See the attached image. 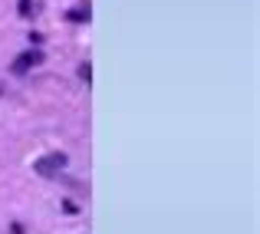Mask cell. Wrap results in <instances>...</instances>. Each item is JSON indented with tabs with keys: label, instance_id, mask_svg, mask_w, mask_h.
Here are the masks:
<instances>
[{
	"label": "cell",
	"instance_id": "cell-1",
	"mask_svg": "<svg viewBox=\"0 0 260 234\" xmlns=\"http://www.w3.org/2000/svg\"><path fill=\"white\" fill-rule=\"evenodd\" d=\"M66 152H50V155H43V158H37L33 162V171L37 175H46V178H53V175H59V171L66 168Z\"/></svg>",
	"mask_w": 260,
	"mask_h": 234
},
{
	"label": "cell",
	"instance_id": "cell-2",
	"mask_svg": "<svg viewBox=\"0 0 260 234\" xmlns=\"http://www.w3.org/2000/svg\"><path fill=\"white\" fill-rule=\"evenodd\" d=\"M40 63H43V53L40 50H26V53H20V56L13 60L10 70H13V76H23V73H30L33 66H40Z\"/></svg>",
	"mask_w": 260,
	"mask_h": 234
},
{
	"label": "cell",
	"instance_id": "cell-3",
	"mask_svg": "<svg viewBox=\"0 0 260 234\" xmlns=\"http://www.w3.org/2000/svg\"><path fill=\"white\" fill-rule=\"evenodd\" d=\"M70 20H76V23H89V7H76V10H70Z\"/></svg>",
	"mask_w": 260,
	"mask_h": 234
},
{
	"label": "cell",
	"instance_id": "cell-4",
	"mask_svg": "<svg viewBox=\"0 0 260 234\" xmlns=\"http://www.w3.org/2000/svg\"><path fill=\"white\" fill-rule=\"evenodd\" d=\"M79 79L89 86V79H92V63H83V66H79Z\"/></svg>",
	"mask_w": 260,
	"mask_h": 234
},
{
	"label": "cell",
	"instance_id": "cell-5",
	"mask_svg": "<svg viewBox=\"0 0 260 234\" xmlns=\"http://www.w3.org/2000/svg\"><path fill=\"white\" fill-rule=\"evenodd\" d=\"M30 4H33V0H20V17H33V13H30Z\"/></svg>",
	"mask_w": 260,
	"mask_h": 234
}]
</instances>
